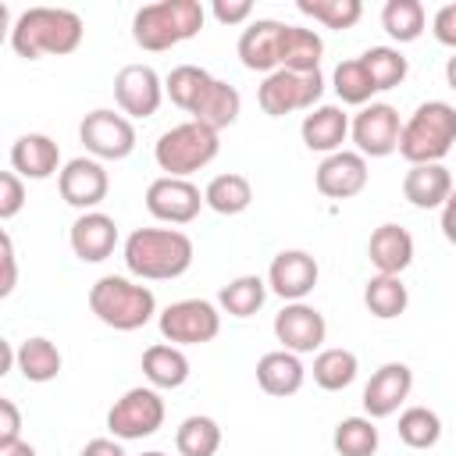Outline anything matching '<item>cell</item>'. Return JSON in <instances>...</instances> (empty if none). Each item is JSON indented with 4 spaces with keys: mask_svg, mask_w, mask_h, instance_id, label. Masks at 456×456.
<instances>
[{
    "mask_svg": "<svg viewBox=\"0 0 456 456\" xmlns=\"http://www.w3.org/2000/svg\"><path fill=\"white\" fill-rule=\"evenodd\" d=\"M175 449L178 456H217L221 449V424L207 413H192L178 424L175 431Z\"/></svg>",
    "mask_w": 456,
    "mask_h": 456,
    "instance_id": "e575fe53",
    "label": "cell"
},
{
    "mask_svg": "<svg viewBox=\"0 0 456 456\" xmlns=\"http://www.w3.org/2000/svg\"><path fill=\"white\" fill-rule=\"evenodd\" d=\"M0 456H36V449L28 445V442H7V445H0Z\"/></svg>",
    "mask_w": 456,
    "mask_h": 456,
    "instance_id": "681fc988",
    "label": "cell"
},
{
    "mask_svg": "<svg viewBox=\"0 0 456 456\" xmlns=\"http://www.w3.org/2000/svg\"><path fill=\"white\" fill-rule=\"evenodd\" d=\"M445 82H449V89H456V53L445 61Z\"/></svg>",
    "mask_w": 456,
    "mask_h": 456,
    "instance_id": "f907efd6",
    "label": "cell"
},
{
    "mask_svg": "<svg viewBox=\"0 0 456 456\" xmlns=\"http://www.w3.org/2000/svg\"><path fill=\"white\" fill-rule=\"evenodd\" d=\"M203 203H207L214 214H221V217H235V214H242V210L253 203V185H249V178L239 175V171L214 175V178L207 182V189H203Z\"/></svg>",
    "mask_w": 456,
    "mask_h": 456,
    "instance_id": "83f0119b",
    "label": "cell"
},
{
    "mask_svg": "<svg viewBox=\"0 0 456 456\" xmlns=\"http://www.w3.org/2000/svg\"><path fill=\"white\" fill-rule=\"evenodd\" d=\"M378 428L374 420L363 413V417H342L335 424V435H331V445L338 456H374L378 452Z\"/></svg>",
    "mask_w": 456,
    "mask_h": 456,
    "instance_id": "8d00e7d4",
    "label": "cell"
},
{
    "mask_svg": "<svg viewBox=\"0 0 456 456\" xmlns=\"http://www.w3.org/2000/svg\"><path fill=\"white\" fill-rule=\"evenodd\" d=\"M324 39L314 28L285 25L281 32V68L285 71H321Z\"/></svg>",
    "mask_w": 456,
    "mask_h": 456,
    "instance_id": "f546056e",
    "label": "cell"
},
{
    "mask_svg": "<svg viewBox=\"0 0 456 456\" xmlns=\"http://www.w3.org/2000/svg\"><path fill=\"white\" fill-rule=\"evenodd\" d=\"M399 132H403V121L392 103L370 100L349 121V135L356 142V153H363V157H392L399 150Z\"/></svg>",
    "mask_w": 456,
    "mask_h": 456,
    "instance_id": "8fae6325",
    "label": "cell"
},
{
    "mask_svg": "<svg viewBox=\"0 0 456 456\" xmlns=\"http://www.w3.org/2000/svg\"><path fill=\"white\" fill-rule=\"evenodd\" d=\"M21 207H25V178L18 171H4L0 175V221L18 217Z\"/></svg>",
    "mask_w": 456,
    "mask_h": 456,
    "instance_id": "b9f144b4",
    "label": "cell"
},
{
    "mask_svg": "<svg viewBox=\"0 0 456 456\" xmlns=\"http://www.w3.org/2000/svg\"><path fill=\"white\" fill-rule=\"evenodd\" d=\"M0 249H4V278H0V296L7 299L11 292H14V285H18V256H14V242H11V232H4L0 235Z\"/></svg>",
    "mask_w": 456,
    "mask_h": 456,
    "instance_id": "f6af8a7d",
    "label": "cell"
},
{
    "mask_svg": "<svg viewBox=\"0 0 456 456\" xmlns=\"http://www.w3.org/2000/svg\"><path fill=\"white\" fill-rule=\"evenodd\" d=\"M363 306H367L370 317L392 321V317L406 314L410 292H406V285H403L399 274H374V278H367V285H363Z\"/></svg>",
    "mask_w": 456,
    "mask_h": 456,
    "instance_id": "4dcf8cb0",
    "label": "cell"
},
{
    "mask_svg": "<svg viewBox=\"0 0 456 456\" xmlns=\"http://www.w3.org/2000/svg\"><path fill=\"white\" fill-rule=\"evenodd\" d=\"M367 256L378 274H403L413 264V235L403 224H378L367 239Z\"/></svg>",
    "mask_w": 456,
    "mask_h": 456,
    "instance_id": "603a6c76",
    "label": "cell"
},
{
    "mask_svg": "<svg viewBox=\"0 0 456 456\" xmlns=\"http://www.w3.org/2000/svg\"><path fill=\"white\" fill-rule=\"evenodd\" d=\"M367 157L356 153V150H338V153H328L317 171H314V182H317V192L328 196V200H353L367 189Z\"/></svg>",
    "mask_w": 456,
    "mask_h": 456,
    "instance_id": "e0dca14e",
    "label": "cell"
},
{
    "mask_svg": "<svg viewBox=\"0 0 456 456\" xmlns=\"http://www.w3.org/2000/svg\"><path fill=\"white\" fill-rule=\"evenodd\" d=\"M321 267L306 249H281L267 267V289L285 303H303L317 289Z\"/></svg>",
    "mask_w": 456,
    "mask_h": 456,
    "instance_id": "2e32d148",
    "label": "cell"
},
{
    "mask_svg": "<svg viewBox=\"0 0 456 456\" xmlns=\"http://www.w3.org/2000/svg\"><path fill=\"white\" fill-rule=\"evenodd\" d=\"M203 21H207V11L200 0H160V4H146L135 11L132 39L139 50L164 53V50L200 36Z\"/></svg>",
    "mask_w": 456,
    "mask_h": 456,
    "instance_id": "277c9868",
    "label": "cell"
},
{
    "mask_svg": "<svg viewBox=\"0 0 456 456\" xmlns=\"http://www.w3.org/2000/svg\"><path fill=\"white\" fill-rule=\"evenodd\" d=\"M296 11L314 18L324 28H335V32L353 28L363 18V4L360 0H296Z\"/></svg>",
    "mask_w": 456,
    "mask_h": 456,
    "instance_id": "ab89813d",
    "label": "cell"
},
{
    "mask_svg": "<svg viewBox=\"0 0 456 456\" xmlns=\"http://www.w3.org/2000/svg\"><path fill=\"white\" fill-rule=\"evenodd\" d=\"M360 61H363V68H367V75H370V82H374L378 93L395 89L406 78V71H410L406 57L395 46H370V50L360 53Z\"/></svg>",
    "mask_w": 456,
    "mask_h": 456,
    "instance_id": "60d3db41",
    "label": "cell"
},
{
    "mask_svg": "<svg viewBox=\"0 0 456 456\" xmlns=\"http://www.w3.org/2000/svg\"><path fill=\"white\" fill-rule=\"evenodd\" d=\"M142 456H167V452H157V449H150V452H142Z\"/></svg>",
    "mask_w": 456,
    "mask_h": 456,
    "instance_id": "816d5d0a",
    "label": "cell"
},
{
    "mask_svg": "<svg viewBox=\"0 0 456 456\" xmlns=\"http://www.w3.org/2000/svg\"><path fill=\"white\" fill-rule=\"evenodd\" d=\"M89 310L100 324L114 331H139L153 321L157 296L142 281H132L125 274H103L89 289Z\"/></svg>",
    "mask_w": 456,
    "mask_h": 456,
    "instance_id": "3957f363",
    "label": "cell"
},
{
    "mask_svg": "<svg viewBox=\"0 0 456 456\" xmlns=\"http://www.w3.org/2000/svg\"><path fill=\"white\" fill-rule=\"evenodd\" d=\"M68 242L82 264H100L118 249V221L103 210H86L71 221Z\"/></svg>",
    "mask_w": 456,
    "mask_h": 456,
    "instance_id": "ffe728a7",
    "label": "cell"
},
{
    "mask_svg": "<svg viewBox=\"0 0 456 456\" xmlns=\"http://www.w3.org/2000/svg\"><path fill=\"white\" fill-rule=\"evenodd\" d=\"M125 267L139 281H171L192 267L196 246L182 228H135L125 239Z\"/></svg>",
    "mask_w": 456,
    "mask_h": 456,
    "instance_id": "6da1fadb",
    "label": "cell"
},
{
    "mask_svg": "<svg viewBox=\"0 0 456 456\" xmlns=\"http://www.w3.org/2000/svg\"><path fill=\"white\" fill-rule=\"evenodd\" d=\"M157 328L171 346H203L221 331V310L210 299H178L157 314Z\"/></svg>",
    "mask_w": 456,
    "mask_h": 456,
    "instance_id": "9c48e42d",
    "label": "cell"
},
{
    "mask_svg": "<svg viewBox=\"0 0 456 456\" xmlns=\"http://www.w3.org/2000/svg\"><path fill=\"white\" fill-rule=\"evenodd\" d=\"M410 388H413V370L399 360L392 363H381L370 381L363 385V413L370 420H381V417H392L406 399H410Z\"/></svg>",
    "mask_w": 456,
    "mask_h": 456,
    "instance_id": "ac0fdd59",
    "label": "cell"
},
{
    "mask_svg": "<svg viewBox=\"0 0 456 456\" xmlns=\"http://www.w3.org/2000/svg\"><path fill=\"white\" fill-rule=\"evenodd\" d=\"M210 14H214L221 25H242V21H249L253 4H249V0H214V4H210Z\"/></svg>",
    "mask_w": 456,
    "mask_h": 456,
    "instance_id": "ee69618b",
    "label": "cell"
},
{
    "mask_svg": "<svg viewBox=\"0 0 456 456\" xmlns=\"http://www.w3.org/2000/svg\"><path fill=\"white\" fill-rule=\"evenodd\" d=\"M114 100L125 118H153L164 100V78L150 64H125L114 75Z\"/></svg>",
    "mask_w": 456,
    "mask_h": 456,
    "instance_id": "9a60e30c",
    "label": "cell"
},
{
    "mask_svg": "<svg viewBox=\"0 0 456 456\" xmlns=\"http://www.w3.org/2000/svg\"><path fill=\"white\" fill-rule=\"evenodd\" d=\"M57 189H61V200L75 210H96L107 192H110V178H107V167L103 160L96 157H75L61 167L57 175Z\"/></svg>",
    "mask_w": 456,
    "mask_h": 456,
    "instance_id": "4fadbf2b",
    "label": "cell"
},
{
    "mask_svg": "<svg viewBox=\"0 0 456 456\" xmlns=\"http://www.w3.org/2000/svg\"><path fill=\"white\" fill-rule=\"evenodd\" d=\"M18 438H21V413L14 399H0V445L18 442Z\"/></svg>",
    "mask_w": 456,
    "mask_h": 456,
    "instance_id": "bcb514c9",
    "label": "cell"
},
{
    "mask_svg": "<svg viewBox=\"0 0 456 456\" xmlns=\"http://www.w3.org/2000/svg\"><path fill=\"white\" fill-rule=\"evenodd\" d=\"M82 456H128V452L114 438H93V442L82 445Z\"/></svg>",
    "mask_w": 456,
    "mask_h": 456,
    "instance_id": "c3c4849f",
    "label": "cell"
},
{
    "mask_svg": "<svg viewBox=\"0 0 456 456\" xmlns=\"http://www.w3.org/2000/svg\"><path fill=\"white\" fill-rule=\"evenodd\" d=\"M210 82H214V75H210L207 68H200V64H178V68H171L167 78H164V96H167L178 110L192 114L196 103L203 100V93L210 89Z\"/></svg>",
    "mask_w": 456,
    "mask_h": 456,
    "instance_id": "836d02e7",
    "label": "cell"
},
{
    "mask_svg": "<svg viewBox=\"0 0 456 456\" xmlns=\"http://www.w3.org/2000/svg\"><path fill=\"white\" fill-rule=\"evenodd\" d=\"M449 192H452V175L442 164H410L403 178V196L417 210H442Z\"/></svg>",
    "mask_w": 456,
    "mask_h": 456,
    "instance_id": "d4e9b609",
    "label": "cell"
},
{
    "mask_svg": "<svg viewBox=\"0 0 456 456\" xmlns=\"http://www.w3.org/2000/svg\"><path fill=\"white\" fill-rule=\"evenodd\" d=\"M164 399L153 385H135L128 388L121 399H114V406L107 410V431L121 442H139L150 438L164 428Z\"/></svg>",
    "mask_w": 456,
    "mask_h": 456,
    "instance_id": "ba28073f",
    "label": "cell"
},
{
    "mask_svg": "<svg viewBox=\"0 0 456 456\" xmlns=\"http://www.w3.org/2000/svg\"><path fill=\"white\" fill-rule=\"evenodd\" d=\"M431 32H435V39H438L442 46H452V50H456V0H452V4H442V7L435 11Z\"/></svg>",
    "mask_w": 456,
    "mask_h": 456,
    "instance_id": "7bdbcfd3",
    "label": "cell"
},
{
    "mask_svg": "<svg viewBox=\"0 0 456 456\" xmlns=\"http://www.w3.org/2000/svg\"><path fill=\"white\" fill-rule=\"evenodd\" d=\"M456 142V107L445 100L420 103L399 132V157L410 164H442Z\"/></svg>",
    "mask_w": 456,
    "mask_h": 456,
    "instance_id": "5b68a950",
    "label": "cell"
},
{
    "mask_svg": "<svg viewBox=\"0 0 456 456\" xmlns=\"http://www.w3.org/2000/svg\"><path fill=\"white\" fill-rule=\"evenodd\" d=\"M217 150H221L217 132L189 118V121L160 132V139L153 142V160L167 178H189L192 171L207 167L217 157Z\"/></svg>",
    "mask_w": 456,
    "mask_h": 456,
    "instance_id": "8992f818",
    "label": "cell"
},
{
    "mask_svg": "<svg viewBox=\"0 0 456 456\" xmlns=\"http://www.w3.org/2000/svg\"><path fill=\"white\" fill-rule=\"evenodd\" d=\"M314 385L324 388V392H342L356 381V370H360V360L353 349H342V346H331V349H321L314 356Z\"/></svg>",
    "mask_w": 456,
    "mask_h": 456,
    "instance_id": "d6a6232c",
    "label": "cell"
},
{
    "mask_svg": "<svg viewBox=\"0 0 456 456\" xmlns=\"http://www.w3.org/2000/svg\"><path fill=\"white\" fill-rule=\"evenodd\" d=\"M331 86H335L338 100H342V103H349V107H367V103H370V96L378 93L360 57L338 61V64H335V71H331Z\"/></svg>",
    "mask_w": 456,
    "mask_h": 456,
    "instance_id": "74e56055",
    "label": "cell"
},
{
    "mask_svg": "<svg viewBox=\"0 0 456 456\" xmlns=\"http://www.w3.org/2000/svg\"><path fill=\"white\" fill-rule=\"evenodd\" d=\"M86 25L68 7H28L11 25V50L25 61L68 57L82 46Z\"/></svg>",
    "mask_w": 456,
    "mask_h": 456,
    "instance_id": "7a4b0ae2",
    "label": "cell"
},
{
    "mask_svg": "<svg viewBox=\"0 0 456 456\" xmlns=\"http://www.w3.org/2000/svg\"><path fill=\"white\" fill-rule=\"evenodd\" d=\"M142 378L160 392V388H182L189 381V356L182 346L171 342H153L142 353Z\"/></svg>",
    "mask_w": 456,
    "mask_h": 456,
    "instance_id": "484cf974",
    "label": "cell"
},
{
    "mask_svg": "<svg viewBox=\"0 0 456 456\" xmlns=\"http://www.w3.org/2000/svg\"><path fill=\"white\" fill-rule=\"evenodd\" d=\"M299 135H303V146L310 153H324V157L338 153L346 135H349V114L338 103H317L314 110L303 114Z\"/></svg>",
    "mask_w": 456,
    "mask_h": 456,
    "instance_id": "44dd1931",
    "label": "cell"
},
{
    "mask_svg": "<svg viewBox=\"0 0 456 456\" xmlns=\"http://www.w3.org/2000/svg\"><path fill=\"white\" fill-rule=\"evenodd\" d=\"M324 96V75L321 71H271L264 75L256 89V103L267 118H285L292 110H314Z\"/></svg>",
    "mask_w": 456,
    "mask_h": 456,
    "instance_id": "52a82bcc",
    "label": "cell"
},
{
    "mask_svg": "<svg viewBox=\"0 0 456 456\" xmlns=\"http://www.w3.org/2000/svg\"><path fill=\"white\" fill-rule=\"evenodd\" d=\"M78 139H82L86 153L96 160H125L135 150V125L121 110L96 107L82 118Z\"/></svg>",
    "mask_w": 456,
    "mask_h": 456,
    "instance_id": "30bf717a",
    "label": "cell"
},
{
    "mask_svg": "<svg viewBox=\"0 0 456 456\" xmlns=\"http://www.w3.org/2000/svg\"><path fill=\"white\" fill-rule=\"evenodd\" d=\"M395 431H399V442L403 445H410V449H431L442 438V420L428 406H406L399 413V428Z\"/></svg>",
    "mask_w": 456,
    "mask_h": 456,
    "instance_id": "f35d334b",
    "label": "cell"
},
{
    "mask_svg": "<svg viewBox=\"0 0 456 456\" xmlns=\"http://www.w3.org/2000/svg\"><path fill=\"white\" fill-rule=\"evenodd\" d=\"M203 207H207L203 203V192L189 178H167V175H160V178H153L146 185V210L157 221H164V224H189V221L200 217Z\"/></svg>",
    "mask_w": 456,
    "mask_h": 456,
    "instance_id": "5bb4252c",
    "label": "cell"
},
{
    "mask_svg": "<svg viewBox=\"0 0 456 456\" xmlns=\"http://www.w3.org/2000/svg\"><path fill=\"white\" fill-rule=\"evenodd\" d=\"M281 32H285V21H274V18L249 21L239 36V46H235L242 68L260 71V75L278 71L281 68Z\"/></svg>",
    "mask_w": 456,
    "mask_h": 456,
    "instance_id": "d6986e66",
    "label": "cell"
},
{
    "mask_svg": "<svg viewBox=\"0 0 456 456\" xmlns=\"http://www.w3.org/2000/svg\"><path fill=\"white\" fill-rule=\"evenodd\" d=\"M438 224H442V235L456 246V185H452V192H449V200L442 203V217H438Z\"/></svg>",
    "mask_w": 456,
    "mask_h": 456,
    "instance_id": "7dc6e473",
    "label": "cell"
},
{
    "mask_svg": "<svg viewBox=\"0 0 456 456\" xmlns=\"http://www.w3.org/2000/svg\"><path fill=\"white\" fill-rule=\"evenodd\" d=\"M306 381V367L296 353L289 349H274V353H264L256 360V385L274 395V399H285V395H296Z\"/></svg>",
    "mask_w": 456,
    "mask_h": 456,
    "instance_id": "cb8c5ba5",
    "label": "cell"
},
{
    "mask_svg": "<svg viewBox=\"0 0 456 456\" xmlns=\"http://www.w3.org/2000/svg\"><path fill=\"white\" fill-rule=\"evenodd\" d=\"M274 338L281 342V349L303 356V353H321L324 338H328V321L317 306L303 303H285L274 314Z\"/></svg>",
    "mask_w": 456,
    "mask_h": 456,
    "instance_id": "7c38bea8",
    "label": "cell"
},
{
    "mask_svg": "<svg viewBox=\"0 0 456 456\" xmlns=\"http://www.w3.org/2000/svg\"><path fill=\"white\" fill-rule=\"evenodd\" d=\"M239 110H242V96H239V89L228 86L224 78H214L210 89L203 93V100L196 103L192 121H200V125L221 132V128H228V125H235Z\"/></svg>",
    "mask_w": 456,
    "mask_h": 456,
    "instance_id": "4316f807",
    "label": "cell"
},
{
    "mask_svg": "<svg viewBox=\"0 0 456 456\" xmlns=\"http://www.w3.org/2000/svg\"><path fill=\"white\" fill-rule=\"evenodd\" d=\"M61 367H64V356H61V349L50 338L32 335V338H25L18 346V370H21L25 381L46 385V381H53L61 374Z\"/></svg>",
    "mask_w": 456,
    "mask_h": 456,
    "instance_id": "f1b7e54d",
    "label": "cell"
},
{
    "mask_svg": "<svg viewBox=\"0 0 456 456\" xmlns=\"http://www.w3.org/2000/svg\"><path fill=\"white\" fill-rule=\"evenodd\" d=\"M11 171H18L21 178H32V182L61 175V146L43 132H25L11 146Z\"/></svg>",
    "mask_w": 456,
    "mask_h": 456,
    "instance_id": "7402d4cb",
    "label": "cell"
},
{
    "mask_svg": "<svg viewBox=\"0 0 456 456\" xmlns=\"http://www.w3.org/2000/svg\"><path fill=\"white\" fill-rule=\"evenodd\" d=\"M267 278H260V274H239V278H232L228 285H221V292H217V306L228 314V317H253L260 306H264V299H267Z\"/></svg>",
    "mask_w": 456,
    "mask_h": 456,
    "instance_id": "1f68e13d",
    "label": "cell"
},
{
    "mask_svg": "<svg viewBox=\"0 0 456 456\" xmlns=\"http://www.w3.org/2000/svg\"><path fill=\"white\" fill-rule=\"evenodd\" d=\"M428 25V14H424V4L420 0H388L381 7V28L388 32V39L395 43H413L420 39Z\"/></svg>",
    "mask_w": 456,
    "mask_h": 456,
    "instance_id": "d590c367",
    "label": "cell"
}]
</instances>
